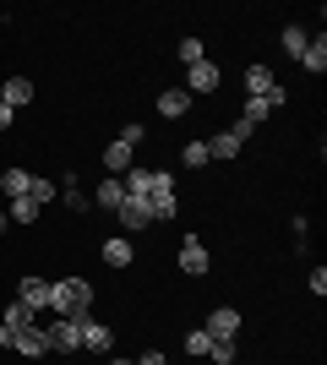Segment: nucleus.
<instances>
[{
  "mask_svg": "<svg viewBox=\"0 0 327 365\" xmlns=\"http://www.w3.org/2000/svg\"><path fill=\"white\" fill-rule=\"evenodd\" d=\"M98 207V213H120V202H125V185H120V175H104L98 180V197H88Z\"/></svg>",
  "mask_w": 327,
  "mask_h": 365,
  "instance_id": "obj_18",
  "label": "nucleus"
},
{
  "mask_svg": "<svg viewBox=\"0 0 327 365\" xmlns=\"http://www.w3.org/2000/svg\"><path fill=\"white\" fill-rule=\"evenodd\" d=\"M147 213H153V224H170V218L180 213V197H175V175H170V169H153V185H147Z\"/></svg>",
  "mask_w": 327,
  "mask_h": 365,
  "instance_id": "obj_2",
  "label": "nucleus"
},
{
  "mask_svg": "<svg viewBox=\"0 0 327 365\" xmlns=\"http://www.w3.org/2000/svg\"><path fill=\"white\" fill-rule=\"evenodd\" d=\"M306 38H311V33L300 28V22H289V28L279 33V49H284V55H289V61H300V49H306Z\"/></svg>",
  "mask_w": 327,
  "mask_h": 365,
  "instance_id": "obj_22",
  "label": "nucleus"
},
{
  "mask_svg": "<svg viewBox=\"0 0 327 365\" xmlns=\"http://www.w3.org/2000/svg\"><path fill=\"white\" fill-rule=\"evenodd\" d=\"M191 109H197V98H191L186 88H164L158 93V115H164V120H180V115H191Z\"/></svg>",
  "mask_w": 327,
  "mask_h": 365,
  "instance_id": "obj_16",
  "label": "nucleus"
},
{
  "mask_svg": "<svg viewBox=\"0 0 327 365\" xmlns=\"http://www.w3.org/2000/svg\"><path fill=\"white\" fill-rule=\"evenodd\" d=\"M11 349L22 354V360H44V354H49V333H44V322H28V327L11 338Z\"/></svg>",
  "mask_w": 327,
  "mask_h": 365,
  "instance_id": "obj_9",
  "label": "nucleus"
},
{
  "mask_svg": "<svg viewBox=\"0 0 327 365\" xmlns=\"http://www.w3.org/2000/svg\"><path fill=\"white\" fill-rule=\"evenodd\" d=\"M218 82H224V76H218V66H213V61L186 66V93H191V98H207V93H218Z\"/></svg>",
  "mask_w": 327,
  "mask_h": 365,
  "instance_id": "obj_12",
  "label": "nucleus"
},
{
  "mask_svg": "<svg viewBox=\"0 0 327 365\" xmlns=\"http://www.w3.org/2000/svg\"><path fill=\"white\" fill-rule=\"evenodd\" d=\"M6 22H11V16H6V11H0V28H6Z\"/></svg>",
  "mask_w": 327,
  "mask_h": 365,
  "instance_id": "obj_36",
  "label": "nucleus"
},
{
  "mask_svg": "<svg viewBox=\"0 0 327 365\" xmlns=\"http://www.w3.org/2000/svg\"><path fill=\"white\" fill-rule=\"evenodd\" d=\"M11 125H16V109H6V104H0V131H11Z\"/></svg>",
  "mask_w": 327,
  "mask_h": 365,
  "instance_id": "obj_33",
  "label": "nucleus"
},
{
  "mask_svg": "<svg viewBox=\"0 0 327 365\" xmlns=\"http://www.w3.org/2000/svg\"><path fill=\"white\" fill-rule=\"evenodd\" d=\"M28 197L38 202V207H49V202L61 197V191H55V180H44V175H33V185H28Z\"/></svg>",
  "mask_w": 327,
  "mask_h": 365,
  "instance_id": "obj_26",
  "label": "nucleus"
},
{
  "mask_svg": "<svg viewBox=\"0 0 327 365\" xmlns=\"http://www.w3.org/2000/svg\"><path fill=\"white\" fill-rule=\"evenodd\" d=\"M28 322H38V317H33L22 300H6V311H0V349H11V338L22 333Z\"/></svg>",
  "mask_w": 327,
  "mask_h": 365,
  "instance_id": "obj_11",
  "label": "nucleus"
},
{
  "mask_svg": "<svg viewBox=\"0 0 327 365\" xmlns=\"http://www.w3.org/2000/svg\"><path fill=\"white\" fill-rule=\"evenodd\" d=\"M115 142H125V148H137V142H147V125H142V120L120 125V137H115Z\"/></svg>",
  "mask_w": 327,
  "mask_h": 365,
  "instance_id": "obj_29",
  "label": "nucleus"
},
{
  "mask_svg": "<svg viewBox=\"0 0 327 365\" xmlns=\"http://www.w3.org/2000/svg\"><path fill=\"white\" fill-rule=\"evenodd\" d=\"M104 365H131V360H104Z\"/></svg>",
  "mask_w": 327,
  "mask_h": 365,
  "instance_id": "obj_35",
  "label": "nucleus"
},
{
  "mask_svg": "<svg viewBox=\"0 0 327 365\" xmlns=\"http://www.w3.org/2000/svg\"><path fill=\"white\" fill-rule=\"evenodd\" d=\"M131 164H137V158H131L125 142H109V148H104V169H109V175H125Z\"/></svg>",
  "mask_w": 327,
  "mask_h": 365,
  "instance_id": "obj_23",
  "label": "nucleus"
},
{
  "mask_svg": "<svg viewBox=\"0 0 327 365\" xmlns=\"http://www.w3.org/2000/svg\"><path fill=\"white\" fill-rule=\"evenodd\" d=\"M16 300L28 305L33 317H38V311H49V278H44V273H22V278H16Z\"/></svg>",
  "mask_w": 327,
  "mask_h": 365,
  "instance_id": "obj_8",
  "label": "nucleus"
},
{
  "mask_svg": "<svg viewBox=\"0 0 327 365\" xmlns=\"http://www.w3.org/2000/svg\"><path fill=\"white\" fill-rule=\"evenodd\" d=\"M240 153H246V142H240L234 125H224L218 137H207V158H224V164H229V158H240Z\"/></svg>",
  "mask_w": 327,
  "mask_h": 365,
  "instance_id": "obj_17",
  "label": "nucleus"
},
{
  "mask_svg": "<svg viewBox=\"0 0 327 365\" xmlns=\"http://www.w3.org/2000/svg\"><path fill=\"white\" fill-rule=\"evenodd\" d=\"M306 284H311V294L322 300V294H327V267H311V278H306Z\"/></svg>",
  "mask_w": 327,
  "mask_h": 365,
  "instance_id": "obj_31",
  "label": "nucleus"
},
{
  "mask_svg": "<svg viewBox=\"0 0 327 365\" xmlns=\"http://www.w3.org/2000/svg\"><path fill=\"white\" fill-rule=\"evenodd\" d=\"M6 229H11V218H6V207H0V240H6Z\"/></svg>",
  "mask_w": 327,
  "mask_h": 365,
  "instance_id": "obj_34",
  "label": "nucleus"
},
{
  "mask_svg": "<svg viewBox=\"0 0 327 365\" xmlns=\"http://www.w3.org/2000/svg\"><path fill=\"white\" fill-rule=\"evenodd\" d=\"M49 311L55 317H93V278L82 273L49 278Z\"/></svg>",
  "mask_w": 327,
  "mask_h": 365,
  "instance_id": "obj_1",
  "label": "nucleus"
},
{
  "mask_svg": "<svg viewBox=\"0 0 327 365\" xmlns=\"http://www.w3.org/2000/svg\"><path fill=\"white\" fill-rule=\"evenodd\" d=\"M6 218H11L16 229H33L38 218H44V207H38L33 197H11V202H6Z\"/></svg>",
  "mask_w": 327,
  "mask_h": 365,
  "instance_id": "obj_19",
  "label": "nucleus"
},
{
  "mask_svg": "<svg viewBox=\"0 0 327 365\" xmlns=\"http://www.w3.org/2000/svg\"><path fill=\"white\" fill-rule=\"evenodd\" d=\"M284 104H289V93H284V82H279L267 98H246V104H240V120H246V125H262L267 115H273V109H284Z\"/></svg>",
  "mask_w": 327,
  "mask_h": 365,
  "instance_id": "obj_10",
  "label": "nucleus"
},
{
  "mask_svg": "<svg viewBox=\"0 0 327 365\" xmlns=\"http://www.w3.org/2000/svg\"><path fill=\"white\" fill-rule=\"evenodd\" d=\"M93 365H104V360H93Z\"/></svg>",
  "mask_w": 327,
  "mask_h": 365,
  "instance_id": "obj_37",
  "label": "nucleus"
},
{
  "mask_svg": "<svg viewBox=\"0 0 327 365\" xmlns=\"http://www.w3.org/2000/svg\"><path fill=\"white\" fill-rule=\"evenodd\" d=\"M61 202L71 207V213H88V207H93V202H88V191H77V185H66V191H61Z\"/></svg>",
  "mask_w": 327,
  "mask_h": 365,
  "instance_id": "obj_28",
  "label": "nucleus"
},
{
  "mask_svg": "<svg viewBox=\"0 0 327 365\" xmlns=\"http://www.w3.org/2000/svg\"><path fill=\"white\" fill-rule=\"evenodd\" d=\"M49 333V354H82V317H55L44 322Z\"/></svg>",
  "mask_w": 327,
  "mask_h": 365,
  "instance_id": "obj_3",
  "label": "nucleus"
},
{
  "mask_svg": "<svg viewBox=\"0 0 327 365\" xmlns=\"http://www.w3.org/2000/svg\"><path fill=\"white\" fill-rule=\"evenodd\" d=\"M240 82H246V98H267V93L279 88V76H273V66H267V61H251Z\"/></svg>",
  "mask_w": 327,
  "mask_h": 365,
  "instance_id": "obj_15",
  "label": "nucleus"
},
{
  "mask_svg": "<svg viewBox=\"0 0 327 365\" xmlns=\"http://www.w3.org/2000/svg\"><path fill=\"white\" fill-rule=\"evenodd\" d=\"M0 104L22 115L33 104V76H0Z\"/></svg>",
  "mask_w": 327,
  "mask_h": 365,
  "instance_id": "obj_14",
  "label": "nucleus"
},
{
  "mask_svg": "<svg viewBox=\"0 0 327 365\" xmlns=\"http://www.w3.org/2000/svg\"><path fill=\"white\" fill-rule=\"evenodd\" d=\"M175 267H180L186 278H207V273H213V257H207L202 235H186V240H180V251H175Z\"/></svg>",
  "mask_w": 327,
  "mask_h": 365,
  "instance_id": "obj_4",
  "label": "nucleus"
},
{
  "mask_svg": "<svg viewBox=\"0 0 327 365\" xmlns=\"http://www.w3.org/2000/svg\"><path fill=\"white\" fill-rule=\"evenodd\" d=\"M109 349H115V327L98 317H82V354H93V360H109Z\"/></svg>",
  "mask_w": 327,
  "mask_h": 365,
  "instance_id": "obj_5",
  "label": "nucleus"
},
{
  "mask_svg": "<svg viewBox=\"0 0 327 365\" xmlns=\"http://www.w3.org/2000/svg\"><path fill=\"white\" fill-rule=\"evenodd\" d=\"M28 185H33L28 169H16V164L0 169V191H6V202H11V197H28Z\"/></svg>",
  "mask_w": 327,
  "mask_h": 365,
  "instance_id": "obj_21",
  "label": "nucleus"
},
{
  "mask_svg": "<svg viewBox=\"0 0 327 365\" xmlns=\"http://www.w3.org/2000/svg\"><path fill=\"white\" fill-rule=\"evenodd\" d=\"M207 349H213V338H207L202 327H191L186 333V354H207Z\"/></svg>",
  "mask_w": 327,
  "mask_h": 365,
  "instance_id": "obj_30",
  "label": "nucleus"
},
{
  "mask_svg": "<svg viewBox=\"0 0 327 365\" xmlns=\"http://www.w3.org/2000/svg\"><path fill=\"white\" fill-rule=\"evenodd\" d=\"M180 61H186V66L207 61V49H202V38H197V33H186V38H180Z\"/></svg>",
  "mask_w": 327,
  "mask_h": 365,
  "instance_id": "obj_27",
  "label": "nucleus"
},
{
  "mask_svg": "<svg viewBox=\"0 0 327 365\" xmlns=\"http://www.w3.org/2000/svg\"><path fill=\"white\" fill-rule=\"evenodd\" d=\"M98 262H104L109 273H125V267L137 262V240H131V235H109V240L98 245Z\"/></svg>",
  "mask_w": 327,
  "mask_h": 365,
  "instance_id": "obj_6",
  "label": "nucleus"
},
{
  "mask_svg": "<svg viewBox=\"0 0 327 365\" xmlns=\"http://www.w3.org/2000/svg\"><path fill=\"white\" fill-rule=\"evenodd\" d=\"M115 218H120V235H142V229H153V213H147V202H142V197H125Z\"/></svg>",
  "mask_w": 327,
  "mask_h": 365,
  "instance_id": "obj_13",
  "label": "nucleus"
},
{
  "mask_svg": "<svg viewBox=\"0 0 327 365\" xmlns=\"http://www.w3.org/2000/svg\"><path fill=\"white\" fill-rule=\"evenodd\" d=\"M131 365H170V360H164V349H147L142 360H131Z\"/></svg>",
  "mask_w": 327,
  "mask_h": 365,
  "instance_id": "obj_32",
  "label": "nucleus"
},
{
  "mask_svg": "<svg viewBox=\"0 0 327 365\" xmlns=\"http://www.w3.org/2000/svg\"><path fill=\"white\" fill-rule=\"evenodd\" d=\"M180 164H186V169H202V164H213V158H207V137L186 142V148H180Z\"/></svg>",
  "mask_w": 327,
  "mask_h": 365,
  "instance_id": "obj_24",
  "label": "nucleus"
},
{
  "mask_svg": "<svg viewBox=\"0 0 327 365\" xmlns=\"http://www.w3.org/2000/svg\"><path fill=\"white\" fill-rule=\"evenodd\" d=\"M300 66H306L311 76H322V71H327V33L306 38V49H300Z\"/></svg>",
  "mask_w": 327,
  "mask_h": 365,
  "instance_id": "obj_20",
  "label": "nucleus"
},
{
  "mask_svg": "<svg viewBox=\"0 0 327 365\" xmlns=\"http://www.w3.org/2000/svg\"><path fill=\"white\" fill-rule=\"evenodd\" d=\"M207 360H213V365H234V360H240V349H234V338H213V349H207Z\"/></svg>",
  "mask_w": 327,
  "mask_h": 365,
  "instance_id": "obj_25",
  "label": "nucleus"
},
{
  "mask_svg": "<svg viewBox=\"0 0 327 365\" xmlns=\"http://www.w3.org/2000/svg\"><path fill=\"white\" fill-rule=\"evenodd\" d=\"M240 327H246V317H240L234 305H213V311H207V322H202L207 338H240Z\"/></svg>",
  "mask_w": 327,
  "mask_h": 365,
  "instance_id": "obj_7",
  "label": "nucleus"
}]
</instances>
